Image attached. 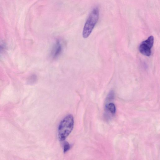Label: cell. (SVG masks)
Instances as JSON below:
<instances>
[{
	"label": "cell",
	"instance_id": "cell-4",
	"mask_svg": "<svg viewBox=\"0 0 160 160\" xmlns=\"http://www.w3.org/2000/svg\"><path fill=\"white\" fill-rule=\"evenodd\" d=\"M62 46L60 41L57 40L54 44L51 52V56L53 59H56L61 54Z\"/></svg>",
	"mask_w": 160,
	"mask_h": 160
},
{
	"label": "cell",
	"instance_id": "cell-2",
	"mask_svg": "<svg viewBox=\"0 0 160 160\" xmlns=\"http://www.w3.org/2000/svg\"><path fill=\"white\" fill-rule=\"evenodd\" d=\"M99 17V9L94 8L90 13L83 27L82 35L85 38L88 37L97 23Z\"/></svg>",
	"mask_w": 160,
	"mask_h": 160
},
{
	"label": "cell",
	"instance_id": "cell-7",
	"mask_svg": "<svg viewBox=\"0 0 160 160\" xmlns=\"http://www.w3.org/2000/svg\"><path fill=\"white\" fill-rule=\"evenodd\" d=\"M63 148L64 152H65L70 149V146L68 142H65L63 145Z\"/></svg>",
	"mask_w": 160,
	"mask_h": 160
},
{
	"label": "cell",
	"instance_id": "cell-3",
	"mask_svg": "<svg viewBox=\"0 0 160 160\" xmlns=\"http://www.w3.org/2000/svg\"><path fill=\"white\" fill-rule=\"evenodd\" d=\"M154 43V37L150 36L141 43L139 47L140 52L143 55L150 56L151 54V48Z\"/></svg>",
	"mask_w": 160,
	"mask_h": 160
},
{
	"label": "cell",
	"instance_id": "cell-1",
	"mask_svg": "<svg viewBox=\"0 0 160 160\" xmlns=\"http://www.w3.org/2000/svg\"><path fill=\"white\" fill-rule=\"evenodd\" d=\"M74 121L71 114L67 115L61 122L58 128V137L60 141H64L73 129Z\"/></svg>",
	"mask_w": 160,
	"mask_h": 160
},
{
	"label": "cell",
	"instance_id": "cell-5",
	"mask_svg": "<svg viewBox=\"0 0 160 160\" xmlns=\"http://www.w3.org/2000/svg\"><path fill=\"white\" fill-rule=\"evenodd\" d=\"M106 108L112 115L115 113L116 108L115 104L112 103H108L106 106Z\"/></svg>",
	"mask_w": 160,
	"mask_h": 160
},
{
	"label": "cell",
	"instance_id": "cell-6",
	"mask_svg": "<svg viewBox=\"0 0 160 160\" xmlns=\"http://www.w3.org/2000/svg\"><path fill=\"white\" fill-rule=\"evenodd\" d=\"M37 81V77L35 74H32L30 75L28 78L27 82L30 84H33L35 82Z\"/></svg>",
	"mask_w": 160,
	"mask_h": 160
}]
</instances>
